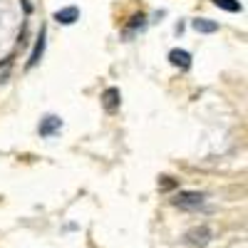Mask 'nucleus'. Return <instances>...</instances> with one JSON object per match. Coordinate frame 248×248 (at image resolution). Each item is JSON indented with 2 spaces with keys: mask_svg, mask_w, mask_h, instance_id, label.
Listing matches in <instances>:
<instances>
[{
  "mask_svg": "<svg viewBox=\"0 0 248 248\" xmlns=\"http://www.w3.org/2000/svg\"><path fill=\"white\" fill-rule=\"evenodd\" d=\"M191 28L196 32H216L218 30V23H214V20H206V17H199L191 23Z\"/></svg>",
  "mask_w": 248,
  "mask_h": 248,
  "instance_id": "6e6552de",
  "label": "nucleus"
},
{
  "mask_svg": "<svg viewBox=\"0 0 248 248\" xmlns=\"http://www.w3.org/2000/svg\"><path fill=\"white\" fill-rule=\"evenodd\" d=\"M169 62L174 67H179V70H189L191 67V55L186 50H171L169 52Z\"/></svg>",
  "mask_w": 248,
  "mask_h": 248,
  "instance_id": "39448f33",
  "label": "nucleus"
},
{
  "mask_svg": "<svg viewBox=\"0 0 248 248\" xmlns=\"http://www.w3.org/2000/svg\"><path fill=\"white\" fill-rule=\"evenodd\" d=\"M43 52H45V30H40V37H37V43H35V50H32V55H30V60H28V67H35L37 62H40V57H43Z\"/></svg>",
  "mask_w": 248,
  "mask_h": 248,
  "instance_id": "0eeeda50",
  "label": "nucleus"
},
{
  "mask_svg": "<svg viewBox=\"0 0 248 248\" xmlns=\"http://www.w3.org/2000/svg\"><path fill=\"white\" fill-rule=\"evenodd\" d=\"M141 25H144V15H141V13L132 15V23H129V30H134V28H141Z\"/></svg>",
  "mask_w": 248,
  "mask_h": 248,
  "instance_id": "9d476101",
  "label": "nucleus"
},
{
  "mask_svg": "<svg viewBox=\"0 0 248 248\" xmlns=\"http://www.w3.org/2000/svg\"><path fill=\"white\" fill-rule=\"evenodd\" d=\"M159 186H161V189H164V191H167V189H171V186H176V181H171V176H161V181H159Z\"/></svg>",
  "mask_w": 248,
  "mask_h": 248,
  "instance_id": "9b49d317",
  "label": "nucleus"
},
{
  "mask_svg": "<svg viewBox=\"0 0 248 248\" xmlns=\"http://www.w3.org/2000/svg\"><path fill=\"white\" fill-rule=\"evenodd\" d=\"M62 129V119L60 117H45L43 122H40V137H52L55 132Z\"/></svg>",
  "mask_w": 248,
  "mask_h": 248,
  "instance_id": "20e7f679",
  "label": "nucleus"
},
{
  "mask_svg": "<svg viewBox=\"0 0 248 248\" xmlns=\"http://www.w3.org/2000/svg\"><path fill=\"white\" fill-rule=\"evenodd\" d=\"M203 201H206V196H203L201 191H179V194L171 199V203L179 206V209H184V211L199 209V206H203Z\"/></svg>",
  "mask_w": 248,
  "mask_h": 248,
  "instance_id": "f257e3e1",
  "label": "nucleus"
},
{
  "mask_svg": "<svg viewBox=\"0 0 248 248\" xmlns=\"http://www.w3.org/2000/svg\"><path fill=\"white\" fill-rule=\"evenodd\" d=\"M119 102H122V94H119L117 87H109V90L102 92V107H105L109 114L119 109Z\"/></svg>",
  "mask_w": 248,
  "mask_h": 248,
  "instance_id": "7ed1b4c3",
  "label": "nucleus"
},
{
  "mask_svg": "<svg viewBox=\"0 0 248 248\" xmlns=\"http://www.w3.org/2000/svg\"><path fill=\"white\" fill-rule=\"evenodd\" d=\"M55 20L60 25H72L75 20H79V10L72 5V8H62V10H57L55 13Z\"/></svg>",
  "mask_w": 248,
  "mask_h": 248,
  "instance_id": "423d86ee",
  "label": "nucleus"
},
{
  "mask_svg": "<svg viewBox=\"0 0 248 248\" xmlns=\"http://www.w3.org/2000/svg\"><path fill=\"white\" fill-rule=\"evenodd\" d=\"M186 243L189 246H199V248H203V246H209L211 243V229L209 226H196V229H191V231H186Z\"/></svg>",
  "mask_w": 248,
  "mask_h": 248,
  "instance_id": "f03ea898",
  "label": "nucleus"
},
{
  "mask_svg": "<svg viewBox=\"0 0 248 248\" xmlns=\"http://www.w3.org/2000/svg\"><path fill=\"white\" fill-rule=\"evenodd\" d=\"M214 5L221 10H229V13H241V3L238 0H214Z\"/></svg>",
  "mask_w": 248,
  "mask_h": 248,
  "instance_id": "1a4fd4ad",
  "label": "nucleus"
}]
</instances>
